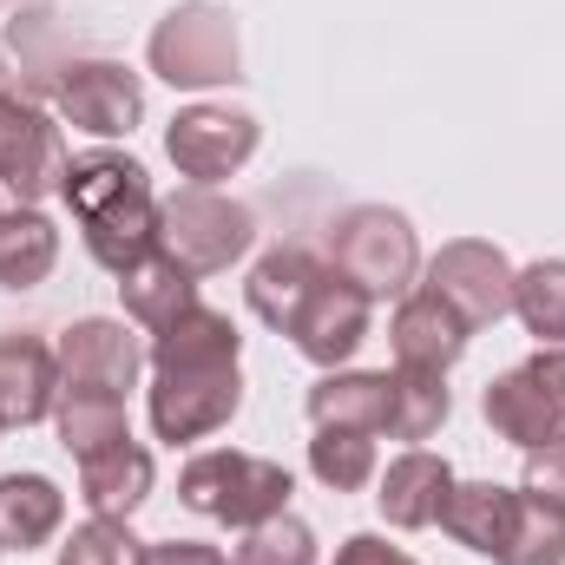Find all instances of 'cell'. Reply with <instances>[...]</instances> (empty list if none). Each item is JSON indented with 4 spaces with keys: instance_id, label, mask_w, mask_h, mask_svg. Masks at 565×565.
<instances>
[{
    "instance_id": "cell-1",
    "label": "cell",
    "mask_w": 565,
    "mask_h": 565,
    "mask_svg": "<svg viewBox=\"0 0 565 565\" xmlns=\"http://www.w3.org/2000/svg\"><path fill=\"white\" fill-rule=\"evenodd\" d=\"M86 250L99 270L126 277L132 264H145L158 250V191H151V171L126 151H79L66 164V184H60Z\"/></svg>"
},
{
    "instance_id": "cell-2",
    "label": "cell",
    "mask_w": 565,
    "mask_h": 565,
    "mask_svg": "<svg viewBox=\"0 0 565 565\" xmlns=\"http://www.w3.org/2000/svg\"><path fill=\"white\" fill-rule=\"evenodd\" d=\"M151 73L171 93H211V86H237L244 79V33L231 20V7L217 0H178L151 40H145Z\"/></svg>"
},
{
    "instance_id": "cell-3",
    "label": "cell",
    "mask_w": 565,
    "mask_h": 565,
    "mask_svg": "<svg viewBox=\"0 0 565 565\" xmlns=\"http://www.w3.org/2000/svg\"><path fill=\"white\" fill-rule=\"evenodd\" d=\"M289 467L282 460H264V454H244V447H211V454H191L178 467V500L217 526H264L289 513Z\"/></svg>"
},
{
    "instance_id": "cell-4",
    "label": "cell",
    "mask_w": 565,
    "mask_h": 565,
    "mask_svg": "<svg viewBox=\"0 0 565 565\" xmlns=\"http://www.w3.org/2000/svg\"><path fill=\"white\" fill-rule=\"evenodd\" d=\"M250 244H257L250 204L224 198L217 184H184V191L158 198V250H164L171 264H184L191 277L231 270Z\"/></svg>"
},
{
    "instance_id": "cell-5",
    "label": "cell",
    "mask_w": 565,
    "mask_h": 565,
    "mask_svg": "<svg viewBox=\"0 0 565 565\" xmlns=\"http://www.w3.org/2000/svg\"><path fill=\"white\" fill-rule=\"evenodd\" d=\"M329 270L342 282H355L369 302L382 296H408V282L422 270V244L415 224L388 204H355L329 224Z\"/></svg>"
},
{
    "instance_id": "cell-6",
    "label": "cell",
    "mask_w": 565,
    "mask_h": 565,
    "mask_svg": "<svg viewBox=\"0 0 565 565\" xmlns=\"http://www.w3.org/2000/svg\"><path fill=\"white\" fill-rule=\"evenodd\" d=\"M480 408H487V427L500 440H513L520 454L559 440L565 434V349H540L520 369L493 375Z\"/></svg>"
},
{
    "instance_id": "cell-7",
    "label": "cell",
    "mask_w": 565,
    "mask_h": 565,
    "mask_svg": "<svg viewBox=\"0 0 565 565\" xmlns=\"http://www.w3.org/2000/svg\"><path fill=\"white\" fill-rule=\"evenodd\" d=\"M244 408V375L237 362H211V369H151V434L184 447L204 440Z\"/></svg>"
},
{
    "instance_id": "cell-8",
    "label": "cell",
    "mask_w": 565,
    "mask_h": 565,
    "mask_svg": "<svg viewBox=\"0 0 565 565\" xmlns=\"http://www.w3.org/2000/svg\"><path fill=\"white\" fill-rule=\"evenodd\" d=\"M53 106L73 132L93 139H132L145 119V79L119 60H73L53 86Z\"/></svg>"
},
{
    "instance_id": "cell-9",
    "label": "cell",
    "mask_w": 565,
    "mask_h": 565,
    "mask_svg": "<svg viewBox=\"0 0 565 565\" xmlns=\"http://www.w3.org/2000/svg\"><path fill=\"white\" fill-rule=\"evenodd\" d=\"M513 277L520 270L507 264V250H493L480 237H454L427 264V289L440 302H454V316L467 329H493L500 316H513Z\"/></svg>"
},
{
    "instance_id": "cell-10",
    "label": "cell",
    "mask_w": 565,
    "mask_h": 565,
    "mask_svg": "<svg viewBox=\"0 0 565 565\" xmlns=\"http://www.w3.org/2000/svg\"><path fill=\"white\" fill-rule=\"evenodd\" d=\"M66 164L73 158H66V139H60L53 113L20 99V93H7L0 99V184L20 204H40V198H53L66 184Z\"/></svg>"
},
{
    "instance_id": "cell-11",
    "label": "cell",
    "mask_w": 565,
    "mask_h": 565,
    "mask_svg": "<svg viewBox=\"0 0 565 565\" xmlns=\"http://www.w3.org/2000/svg\"><path fill=\"white\" fill-rule=\"evenodd\" d=\"M264 139V126L250 113H231V106H184L171 126H164V158L178 164V178L191 184H217L231 171L250 164V151Z\"/></svg>"
},
{
    "instance_id": "cell-12",
    "label": "cell",
    "mask_w": 565,
    "mask_h": 565,
    "mask_svg": "<svg viewBox=\"0 0 565 565\" xmlns=\"http://www.w3.org/2000/svg\"><path fill=\"white\" fill-rule=\"evenodd\" d=\"M53 355H60V395H79V388H93V395H126V388H139V369H145L139 335H132L126 322H113V316L73 322Z\"/></svg>"
},
{
    "instance_id": "cell-13",
    "label": "cell",
    "mask_w": 565,
    "mask_h": 565,
    "mask_svg": "<svg viewBox=\"0 0 565 565\" xmlns=\"http://www.w3.org/2000/svg\"><path fill=\"white\" fill-rule=\"evenodd\" d=\"M316 369H342L362 342H369V296L355 282H342L335 270H322V282L309 289V302L296 309V322L282 329Z\"/></svg>"
},
{
    "instance_id": "cell-14",
    "label": "cell",
    "mask_w": 565,
    "mask_h": 565,
    "mask_svg": "<svg viewBox=\"0 0 565 565\" xmlns=\"http://www.w3.org/2000/svg\"><path fill=\"white\" fill-rule=\"evenodd\" d=\"M388 342H395V369H434V375H447V369L467 355L473 329L454 316V302H440L422 282V289H408V296L395 302Z\"/></svg>"
},
{
    "instance_id": "cell-15",
    "label": "cell",
    "mask_w": 565,
    "mask_h": 565,
    "mask_svg": "<svg viewBox=\"0 0 565 565\" xmlns=\"http://www.w3.org/2000/svg\"><path fill=\"white\" fill-rule=\"evenodd\" d=\"M60 408V355L46 335L13 329L0 335V422L7 427H33Z\"/></svg>"
},
{
    "instance_id": "cell-16",
    "label": "cell",
    "mask_w": 565,
    "mask_h": 565,
    "mask_svg": "<svg viewBox=\"0 0 565 565\" xmlns=\"http://www.w3.org/2000/svg\"><path fill=\"white\" fill-rule=\"evenodd\" d=\"M447 493H454V467L440 454H427V447H408V454L388 460V473L375 487V507H382V520L395 533H422V526L440 520Z\"/></svg>"
},
{
    "instance_id": "cell-17",
    "label": "cell",
    "mask_w": 565,
    "mask_h": 565,
    "mask_svg": "<svg viewBox=\"0 0 565 565\" xmlns=\"http://www.w3.org/2000/svg\"><path fill=\"white\" fill-rule=\"evenodd\" d=\"M151 369H211V362H237L244 355V335L224 309L211 302H191L184 316H171L164 329H151Z\"/></svg>"
},
{
    "instance_id": "cell-18",
    "label": "cell",
    "mask_w": 565,
    "mask_h": 565,
    "mask_svg": "<svg viewBox=\"0 0 565 565\" xmlns=\"http://www.w3.org/2000/svg\"><path fill=\"white\" fill-rule=\"evenodd\" d=\"M151 480H158V467H151V454H145L139 440H119V447L79 460V500L99 520H132L151 500Z\"/></svg>"
},
{
    "instance_id": "cell-19",
    "label": "cell",
    "mask_w": 565,
    "mask_h": 565,
    "mask_svg": "<svg viewBox=\"0 0 565 565\" xmlns=\"http://www.w3.org/2000/svg\"><path fill=\"white\" fill-rule=\"evenodd\" d=\"M66 526V493L46 473H0V553H40Z\"/></svg>"
},
{
    "instance_id": "cell-20",
    "label": "cell",
    "mask_w": 565,
    "mask_h": 565,
    "mask_svg": "<svg viewBox=\"0 0 565 565\" xmlns=\"http://www.w3.org/2000/svg\"><path fill=\"white\" fill-rule=\"evenodd\" d=\"M322 270H329V264H316L302 244H277V250H264L257 270H250V282H244L257 322H270V329L282 335V329L296 322V309L309 302V289L322 282Z\"/></svg>"
},
{
    "instance_id": "cell-21",
    "label": "cell",
    "mask_w": 565,
    "mask_h": 565,
    "mask_svg": "<svg viewBox=\"0 0 565 565\" xmlns=\"http://www.w3.org/2000/svg\"><path fill=\"white\" fill-rule=\"evenodd\" d=\"M513 493L520 487H500V480H454V493H447V507H440V533L454 540V546H467V553H500V540H507V520H513Z\"/></svg>"
},
{
    "instance_id": "cell-22",
    "label": "cell",
    "mask_w": 565,
    "mask_h": 565,
    "mask_svg": "<svg viewBox=\"0 0 565 565\" xmlns=\"http://www.w3.org/2000/svg\"><path fill=\"white\" fill-rule=\"evenodd\" d=\"M60 264V231L40 204L0 211V289H40Z\"/></svg>"
},
{
    "instance_id": "cell-23",
    "label": "cell",
    "mask_w": 565,
    "mask_h": 565,
    "mask_svg": "<svg viewBox=\"0 0 565 565\" xmlns=\"http://www.w3.org/2000/svg\"><path fill=\"white\" fill-rule=\"evenodd\" d=\"M309 422L316 427H362V434H382V422H388V375H369V369H329V375L309 388Z\"/></svg>"
},
{
    "instance_id": "cell-24",
    "label": "cell",
    "mask_w": 565,
    "mask_h": 565,
    "mask_svg": "<svg viewBox=\"0 0 565 565\" xmlns=\"http://www.w3.org/2000/svg\"><path fill=\"white\" fill-rule=\"evenodd\" d=\"M119 296H126V316H132L139 329H164L171 316H184V309L198 302V277H191L184 264H171L164 250H151L145 264H132V270L119 277Z\"/></svg>"
},
{
    "instance_id": "cell-25",
    "label": "cell",
    "mask_w": 565,
    "mask_h": 565,
    "mask_svg": "<svg viewBox=\"0 0 565 565\" xmlns=\"http://www.w3.org/2000/svg\"><path fill=\"white\" fill-rule=\"evenodd\" d=\"M454 415V395H447V375H434V369H395L388 375V422L382 434L388 440H408V447H422L440 434V422Z\"/></svg>"
},
{
    "instance_id": "cell-26",
    "label": "cell",
    "mask_w": 565,
    "mask_h": 565,
    "mask_svg": "<svg viewBox=\"0 0 565 565\" xmlns=\"http://www.w3.org/2000/svg\"><path fill=\"white\" fill-rule=\"evenodd\" d=\"M493 565H565V507L520 487L513 493V520H507V540Z\"/></svg>"
},
{
    "instance_id": "cell-27",
    "label": "cell",
    "mask_w": 565,
    "mask_h": 565,
    "mask_svg": "<svg viewBox=\"0 0 565 565\" xmlns=\"http://www.w3.org/2000/svg\"><path fill=\"white\" fill-rule=\"evenodd\" d=\"M53 422H60V447H66L73 460H86V454H106V447L132 440L126 395H93V388H79V395H60Z\"/></svg>"
},
{
    "instance_id": "cell-28",
    "label": "cell",
    "mask_w": 565,
    "mask_h": 565,
    "mask_svg": "<svg viewBox=\"0 0 565 565\" xmlns=\"http://www.w3.org/2000/svg\"><path fill=\"white\" fill-rule=\"evenodd\" d=\"M513 316L540 349H565V257H540L513 277Z\"/></svg>"
},
{
    "instance_id": "cell-29",
    "label": "cell",
    "mask_w": 565,
    "mask_h": 565,
    "mask_svg": "<svg viewBox=\"0 0 565 565\" xmlns=\"http://www.w3.org/2000/svg\"><path fill=\"white\" fill-rule=\"evenodd\" d=\"M309 473L329 487V493H362L375 480V434L362 427H316L309 440Z\"/></svg>"
},
{
    "instance_id": "cell-30",
    "label": "cell",
    "mask_w": 565,
    "mask_h": 565,
    "mask_svg": "<svg viewBox=\"0 0 565 565\" xmlns=\"http://www.w3.org/2000/svg\"><path fill=\"white\" fill-rule=\"evenodd\" d=\"M231 565H316V533L296 513H277L264 526H244V540L231 546Z\"/></svg>"
},
{
    "instance_id": "cell-31",
    "label": "cell",
    "mask_w": 565,
    "mask_h": 565,
    "mask_svg": "<svg viewBox=\"0 0 565 565\" xmlns=\"http://www.w3.org/2000/svg\"><path fill=\"white\" fill-rule=\"evenodd\" d=\"M60 565H145V540L126 520H86L73 526V540L60 546Z\"/></svg>"
},
{
    "instance_id": "cell-32",
    "label": "cell",
    "mask_w": 565,
    "mask_h": 565,
    "mask_svg": "<svg viewBox=\"0 0 565 565\" xmlns=\"http://www.w3.org/2000/svg\"><path fill=\"white\" fill-rule=\"evenodd\" d=\"M526 487H533V493H546V500H559V507H565V434H559V440H546V447H533V454H526Z\"/></svg>"
},
{
    "instance_id": "cell-33",
    "label": "cell",
    "mask_w": 565,
    "mask_h": 565,
    "mask_svg": "<svg viewBox=\"0 0 565 565\" xmlns=\"http://www.w3.org/2000/svg\"><path fill=\"white\" fill-rule=\"evenodd\" d=\"M335 565H422V559H408V553H402V546H388L382 533H355V540H342Z\"/></svg>"
},
{
    "instance_id": "cell-34",
    "label": "cell",
    "mask_w": 565,
    "mask_h": 565,
    "mask_svg": "<svg viewBox=\"0 0 565 565\" xmlns=\"http://www.w3.org/2000/svg\"><path fill=\"white\" fill-rule=\"evenodd\" d=\"M145 565H231V559L204 540H164V546H145Z\"/></svg>"
},
{
    "instance_id": "cell-35",
    "label": "cell",
    "mask_w": 565,
    "mask_h": 565,
    "mask_svg": "<svg viewBox=\"0 0 565 565\" xmlns=\"http://www.w3.org/2000/svg\"><path fill=\"white\" fill-rule=\"evenodd\" d=\"M7 93H13V73H7V60H0V99H7Z\"/></svg>"
},
{
    "instance_id": "cell-36",
    "label": "cell",
    "mask_w": 565,
    "mask_h": 565,
    "mask_svg": "<svg viewBox=\"0 0 565 565\" xmlns=\"http://www.w3.org/2000/svg\"><path fill=\"white\" fill-rule=\"evenodd\" d=\"M0 427H7V422H0Z\"/></svg>"
}]
</instances>
